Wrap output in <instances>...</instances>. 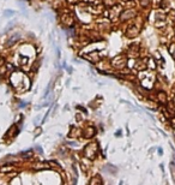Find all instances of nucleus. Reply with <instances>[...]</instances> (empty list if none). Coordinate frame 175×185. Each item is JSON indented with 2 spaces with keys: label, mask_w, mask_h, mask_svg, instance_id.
<instances>
[{
  "label": "nucleus",
  "mask_w": 175,
  "mask_h": 185,
  "mask_svg": "<svg viewBox=\"0 0 175 185\" xmlns=\"http://www.w3.org/2000/svg\"><path fill=\"white\" fill-rule=\"evenodd\" d=\"M97 151H98V146L96 142H91L84 148V155L90 160H94L96 157Z\"/></svg>",
  "instance_id": "nucleus-1"
},
{
  "label": "nucleus",
  "mask_w": 175,
  "mask_h": 185,
  "mask_svg": "<svg viewBox=\"0 0 175 185\" xmlns=\"http://www.w3.org/2000/svg\"><path fill=\"white\" fill-rule=\"evenodd\" d=\"M157 100L161 103H167V94L164 91H160L157 94Z\"/></svg>",
  "instance_id": "nucleus-2"
},
{
  "label": "nucleus",
  "mask_w": 175,
  "mask_h": 185,
  "mask_svg": "<svg viewBox=\"0 0 175 185\" xmlns=\"http://www.w3.org/2000/svg\"><path fill=\"white\" fill-rule=\"evenodd\" d=\"M89 185H102V179H101V177H100V176H95V177L90 180Z\"/></svg>",
  "instance_id": "nucleus-3"
},
{
  "label": "nucleus",
  "mask_w": 175,
  "mask_h": 185,
  "mask_svg": "<svg viewBox=\"0 0 175 185\" xmlns=\"http://www.w3.org/2000/svg\"><path fill=\"white\" fill-rule=\"evenodd\" d=\"M95 133H96V130H95V127H89V129L86 130L85 137H86V138H93V137L95 136Z\"/></svg>",
  "instance_id": "nucleus-4"
},
{
  "label": "nucleus",
  "mask_w": 175,
  "mask_h": 185,
  "mask_svg": "<svg viewBox=\"0 0 175 185\" xmlns=\"http://www.w3.org/2000/svg\"><path fill=\"white\" fill-rule=\"evenodd\" d=\"M13 165H9V166H4V167H1L0 168V172L1 173H7V172H11V171H13Z\"/></svg>",
  "instance_id": "nucleus-5"
},
{
  "label": "nucleus",
  "mask_w": 175,
  "mask_h": 185,
  "mask_svg": "<svg viewBox=\"0 0 175 185\" xmlns=\"http://www.w3.org/2000/svg\"><path fill=\"white\" fill-rule=\"evenodd\" d=\"M48 167H49V165H48L47 162H40V164L35 165V168H36V170H46V168H48Z\"/></svg>",
  "instance_id": "nucleus-6"
},
{
  "label": "nucleus",
  "mask_w": 175,
  "mask_h": 185,
  "mask_svg": "<svg viewBox=\"0 0 175 185\" xmlns=\"http://www.w3.org/2000/svg\"><path fill=\"white\" fill-rule=\"evenodd\" d=\"M20 156H22V157H31V156H33V153H31V151H29V153H22Z\"/></svg>",
  "instance_id": "nucleus-7"
}]
</instances>
